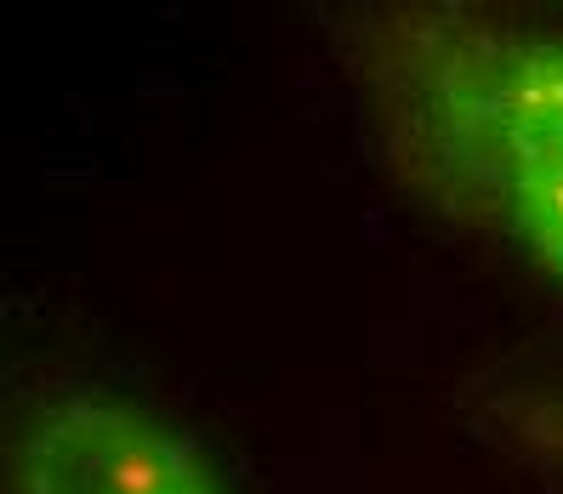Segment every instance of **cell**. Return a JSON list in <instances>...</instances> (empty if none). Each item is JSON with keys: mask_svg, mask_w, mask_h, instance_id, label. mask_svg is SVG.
Returning <instances> with one entry per match:
<instances>
[{"mask_svg": "<svg viewBox=\"0 0 563 494\" xmlns=\"http://www.w3.org/2000/svg\"><path fill=\"white\" fill-rule=\"evenodd\" d=\"M387 171L563 284V35L473 7H358L336 29Z\"/></svg>", "mask_w": 563, "mask_h": 494, "instance_id": "cell-1", "label": "cell"}, {"mask_svg": "<svg viewBox=\"0 0 563 494\" xmlns=\"http://www.w3.org/2000/svg\"><path fill=\"white\" fill-rule=\"evenodd\" d=\"M7 494H228L206 449L114 392H57L23 420Z\"/></svg>", "mask_w": 563, "mask_h": 494, "instance_id": "cell-2", "label": "cell"}, {"mask_svg": "<svg viewBox=\"0 0 563 494\" xmlns=\"http://www.w3.org/2000/svg\"><path fill=\"white\" fill-rule=\"evenodd\" d=\"M507 433H518L523 449H536L563 478V392H529V398H518L507 409Z\"/></svg>", "mask_w": 563, "mask_h": 494, "instance_id": "cell-3", "label": "cell"}]
</instances>
